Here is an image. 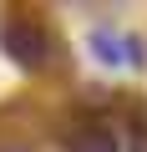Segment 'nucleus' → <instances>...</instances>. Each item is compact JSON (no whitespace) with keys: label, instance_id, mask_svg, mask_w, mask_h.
Returning <instances> with one entry per match:
<instances>
[{"label":"nucleus","instance_id":"obj_1","mask_svg":"<svg viewBox=\"0 0 147 152\" xmlns=\"http://www.w3.org/2000/svg\"><path fill=\"white\" fill-rule=\"evenodd\" d=\"M0 46H5V56L20 61V66H41L46 61V31L31 26V20H10L0 31Z\"/></svg>","mask_w":147,"mask_h":152},{"label":"nucleus","instance_id":"obj_2","mask_svg":"<svg viewBox=\"0 0 147 152\" xmlns=\"http://www.w3.org/2000/svg\"><path fill=\"white\" fill-rule=\"evenodd\" d=\"M66 152H117V137L107 127H86V132H71Z\"/></svg>","mask_w":147,"mask_h":152},{"label":"nucleus","instance_id":"obj_3","mask_svg":"<svg viewBox=\"0 0 147 152\" xmlns=\"http://www.w3.org/2000/svg\"><path fill=\"white\" fill-rule=\"evenodd\" d=\"M91 51H97V56H107V61H117V56H122V46H117L107 31H97V36H91Z\"/></svg>","mask_w":147,"mask_h":152}]
</instances>
